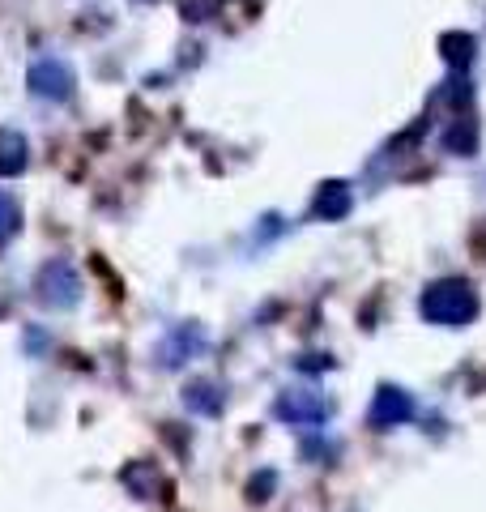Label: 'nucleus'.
I'll use <instances>...</instances> for the list:
<instances>
[{"instance_id": "nucleus-1", "label": "nucleus", "mask_w": 486, "mask_h": 512, "mask_svg": "<svg viewBox=\"0 0 486 512\" xmlns=\"http://www.w3.org/2000/svg\"><path fill=\"white\" fill-rule=\"evenodd\" d=\"M474 312H478V295H474V286L461 278L435 282L423 295V316L431 325H465V320H474Z\"/></svg>"}, {"instance_id": "nucleus-2", "label": "nucleus", "mask_w": 486, "mask_h": 512, "mask_svg": "<svg viewBox=\"0 0 486 512\" xmlns=\"http://www.w3.org/2000/svg\"><path fill=\"white\" fill-rule=\"evenodd\" d=\"M77 291H81V282H77V274L64 261L43 269V278H39L43 303H52V308H69V303H77Z\"/></svg>"}, {"instance_id": "nucleus-3", "label": "nucleus", "mask_w": 486, "mask_h": 512, "mask_svg": "<svg viewBox=\"0 0 486 512\" xmlns=\"http://www.w3.org/2000/svg\"><path fill=\"white\" fill-rule=\"evenodd\" d=\"M30 86H35V94H43V99H64V94L73 90V73H69V64H60V60H39L35 69H30Z\"/></svg>"}, {"instance_id": "nucleus-4", "label": "nucleus", "mask_w": 486, "mask_h": 512, "mask_svg": "<svg viewBox=\"0 0 486 512\" xmlns=\"http://www.w3.org/2000/svg\"><path fill=\"white\" fill-rule=\"evenodd\" d=\"M410 414H414L410 393H405V389H380L376 406H371V423H376V427H401Z\"/></svg>"}, {"instance_id": "nucleus-5", "label": "nucleus", "mask_w": 486, "mask_h": 512, "mask_svg": "<svg viewBox=\"0 0 486 512\" xmlns=\"http://www.w3.org/2000/svg\"><path fill=\"white\" fill-rule=\"evenodd\" d=\"M278 414L290 423H324L329 419V402L316 393H286L278 402Z\"/></svg>"}, {"instance_id": "nucleus-6", "label": "nucleus", "mask_w": 486, "mask_h": 512, "mask_svg": "<svg viewBox=\"0 0 486 512\" xmlns=\"http://www.w3.org/2000/svg\"><path fill=\"white\" fill-rule=\"evenodd\" d=\"M26 167V137L0 128V175H18Z\"/></svg>"}, {"instance_id": "nucleus-7", "label": "nucleus", "mask_w": 486, "mask_h": 512, "mask_svg": "<svg viewBox=\"0 0 486 512\" xmlns=\"http://www.w3.org/2000/svg\"><path fill=\"white\" fill-rule=\"evenodd\" d=\"M316 210H320L324 218H342V214L350 210V188H346V184H329V188L320 192Z\"/></svg>"}, {"instance_id": "nucleus-8", "label": "nucleus", "mask_w": 486, "mask_h": 512, "mask_svg": "<svg viewBox=\"0 0 486 512\" xmlns=\"http://www.w3.org/2000/svg\"><path fill=\"white\" fill-rule=\"evenodd\" d=\"M18 201H13L9 197V192L5 188H0V239H5V235H13V231H18Z\"/></svg>"}]
</instances>
